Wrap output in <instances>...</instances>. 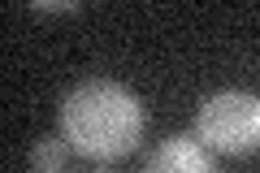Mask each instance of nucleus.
<instances>
[{
	"label": "nucleus",
	"mask_w": 260,
	"mask_h": 173,
	"mask_svg": "<svg viewBox=\"0 0 260 173\" xmlns=\"http://www.w3.org/2000/svg\"><path fill=\"white\" fill-rule=\"evenodd\" d=\"M143 130H148L143 100L113 78H87L70 87L56 109V134L70 143V152L100 164L130 156Z\"/></svg>",
	"instance_id": "obj_1"
},
{
	"label": "nucleus",
	"mask_w": 260,
	"mask_h": 173,
	"mask_svg": "<svg viewBox=\"0 0 260 173\" xmlns=\"http://www.w3.org/2000/svg\"><path fill=\"white\" fill-rule=\"evenodd\" d=\"M65 160H70V143H65L61 134H44L30 147L26 173H65Z\"/></svg>",
	"instance_id": "obj_4"
},
{
	"label": "nucleus",
	"mask_w": 260,
	"mask_h": 173,
	"mask_svg": "<svg viewBox=\"0 0 260 173\" xmlns=\"http://www.w3.org/2000/svg\"><path fill=\"white\" fill-rule=\"evenodd\" d=\"M195 139L213 156H247L260 147V95L221 87L195 109Z\"/></svg>",
	"instance_id": "obj_2"
},
{
	"label": "nucleus",
	"mask_w": 260,
	"mask_h": 173,
	"mask_svg": "<svg viewBox=\"0 0 260 173\" xmlns=\"http://www.w3.org/2000/svg\"><path fill=\"white\" fill-rule=\"evenodd\" d=\"M30 9H35V13H74L78 5H56V0H52V5H30Z\"/></svg>",
	"instance_id": "obj_5"
},
{
	"label": "nucleus",
	"mask_w": 260,
	"mask_h": 173,
	"mask_svg": "<svg viewBox=\"0 0 260 173\" xmlns=\"http://www.w3.org/2000/svg\"><path fill=\"white\" fill-rule=\"evenodd\" d=\"M143 173H217V160L195 134H169L148 156Z\"/></svg>",
	"instance_id": "obj_3"
}]
</instances>
